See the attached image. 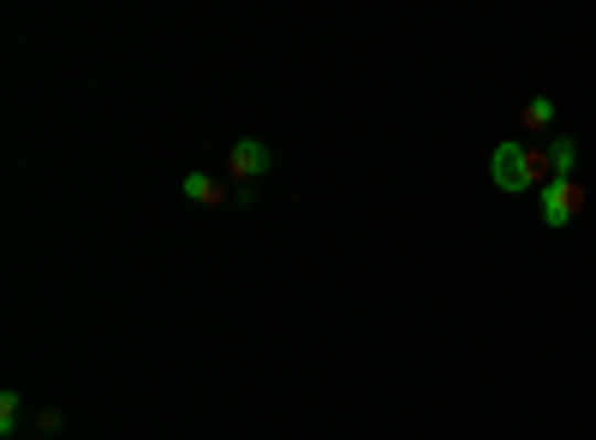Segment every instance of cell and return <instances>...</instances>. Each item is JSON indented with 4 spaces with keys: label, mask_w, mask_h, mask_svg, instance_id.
<instances>
[{
    "label": "cell",
    "mask_w": 596,
    "mask_h": 440,
    "mask_svg": "<svg viewBox=\"0 0 596 440\" xmlns=\"http://www.w3.org/2000/svg\"><path fill=\"white\" fill-rule=\"evenodd\" d=\"M489 173H496L501 190H543L549 179H555V167H549V143H496Z\"/></svg>",
    "instance_id": "1"
},
{
    "label": "cell",
    "mask_w": 596,
    "mask_h": 440,
    "mask_svg": "<svg viewBox=\"0 0 596 440\" xmlns=\"http://www.w3.org/2000/svg\"><path fill=\"white\" fill-rule=\"evenodd\" d=\"M269 167H274V150H269L263 138H239V143H232V150H227V173L245 185V190H239V202L251 197V185H263V179H269Z\"/></svg>",
    "instance_id": "2"
},
{
    "label": "cell",
    "mask_w": 596,
    "mask_h": 440,
    "mask_svg": "<svg viewBox=\"0 0 596 440\" xmlns=\"http://www.w3.org/2000/svg\"><path fill=\"white\" fill-rule=\"evenodd\" d=\"M537 197H543V227H555V232L573 227V220L585 215V185H578V179H549Z\"/></svg>",
    "instance_id": "3"
},
{
    "label": "cell",
    "mask_w": 596,
    "mask_h": 440,
    "mask_svg": "<svg viewBox=\"0 0 596 440\" xmlns=\"http://www.w3.org/2000/svg\"><path fill=\"white\" fill-rule=\"evenodd\" d=\"M180 190H185V202H197V209H215V202H227V185L209 179V173H185Z\"/></svg>",
    "instance_id": "4"
},
{
    "label": "cell",
    "mask_w": 596,
    "mask_h": 440,
    "mask_svg": "<svg viewBox=\"0 0 596 440\" xmlns=\"http://www.w3.org/2000/svg\"><path fill=\"white\" fill-rule=\"evenodd\" d=\"M549 167H555V179H573V167H578V143H573V138H549Z\"/></svg>",
    "instance_id": "5"
},
{
    "label": "cell",
    "mask_w": 596,
    "mask_h": 440,
    "mask_svg": "<svg viewBox=\"0 0 596 440\" xmlns=\"http://www.w3.org/2000/svg\"><path fill=\"white\" fill-rule=\"evenodd\" d=\"M19 422H24V393L7 387L0 393V435H19Z\"/></svg>",
    "instance_id": "6"
},
{
    "label": "cell",
    "mask_w": 596,
    "mask_h": 440,
    "mask_svg": "<svg viewBox=\"0 0 596 440\" xmlns=\"http://www.w3.org/2000/svg\"><path fill=\"white\" fill-rule=\"evenodd\" d=\"M519 120H525V131H549V125H555V101H549V96H531Z\"/></svg>",
    "instance_id": "7"
},
{
    "label": "cell",
    "mask_w": 596,
    "mask_h": 440,
    "mask_svg": "<svg viewBox=\"0 0 596 440\" xmlns=\"http://www.w3.org/2000/svg\"><path fill=\"white\" fill-rule=\"evenodd\" d=\"M36 435H61V410H42V417H36Z\"/></svg>",
    "instance_id": "8"
}]
</instances>
